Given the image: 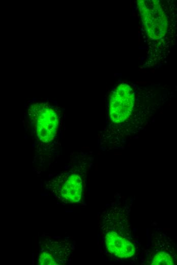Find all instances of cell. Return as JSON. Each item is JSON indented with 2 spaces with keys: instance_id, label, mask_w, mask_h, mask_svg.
Masks as SVG:
<instances>
[{
  "instance_id": "3957f363",
  "label": "cell",
  "mask_w": 177,
  "mask_h": 265,
  "mask_svg": "<svg viewBox=\"0 0 177 265\" xmlns=\"http://www.w3.org/2000/svg\"><path fill=\"white\" fill-rule=\"evenodd\" d=\"M83 176L79 170L67 171L54 178L49 189L54 197L63 202H79L83 191Z\"/></svg>"
},
{
  "instance_id": "277c9868",
  "label": "cell",
  "mask_w": 177,
  "mask_h": 265,
  "mask_svg": "<svg viewBox=\"0 0 177 265\" xmlns=\"http://www.w3.org/2000/svg\"><path fill=\"white\" fill-rule=\"evenodd\" d=\"M134 92L128 84L122 83L111 92L109 101V115L115 123H122L131 115L134 107Z\"/></svg>"
},
{
  "instance_id": "5b68a950",
  "label": "cell",
  "mask_w": 177,
  "mask_h": 265,
  "mask_svg": "<svg viewBox=\"0 0 177 265\" xmlns=\"http://www.w3.org/2000/svg\"><path fill=\"white\" fill-rule=\"evenodd\" d=\"M29 113L40 140L48 143L53 140L58 126L57 116L55 111L47 104L42 103L33 105Z\"/></svg>"
},
{
  "instance_id": "7a4b0ae2",
  "label": "cell",
  "mask_w": 177,
  "mask_h": 265,
  "mask_svg": "<svg viewBox=\"0 0 177 265\" xmlns=\"http://www.w3.org/2000/svg\"><path fill=\"white\" fill-rule=\"evenodd\" d=\"M143 30L151 40L162 39L167 30V18L158 1H138Z\"/></svg>"
},
{
  "instance_id": "6da1fadb",
  "label": "cell",
  "mask_w": 177,
  "mask_h": 265,
  "mask_svg": "<svg viewBox=\"0 0 177 265\" xmlns=\"http://www.w3.org/2000/svg\"><path fill=\"white\" fill-rule=\"evenodd\" d=\"M129 210L125 207L112 206L103 211L100 219V228L106 249L121 259L132 257L137 249L129 219Z\"/></svg>"
},
{
  "instance_id": "52a82bcc",
  "label": "cell",
  "mask_w": 177,
  "mask_h": 265,
  "mask_svg": "<svg viewBox=\"0 0 177 265\" xmlns=\"http://www.w3.org/2000/svg\"><path fill=\"white\" fill-rule=\"evenodd\" d=\"M165 238L156 236L152 238L150 246L145 251L144 259L147 264H174L177 263V250L173 243Z\"/></svg>"
},
{
  "instance_id": "8992f818",
  "label": "cell",
  "mask_w": 177,
  "mask_h": 265,
  "mask_svg": "<svg viewBox=\"0 0 177 265\" xmlns=\"http://www.w3.org/2000/svg\"><path fill=\"white\" fill-rule=\"evenodd\" d=\"M71 252V245L66 241L50 238L41 239L40 241L38 264H65L70 258Z\"/></svg>"
}]
</instances>
